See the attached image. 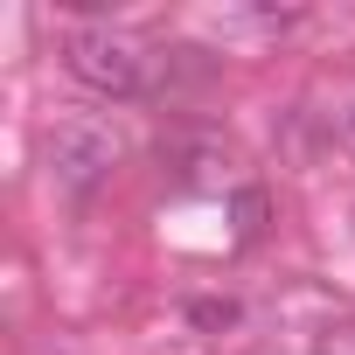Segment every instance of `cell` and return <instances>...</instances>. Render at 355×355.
Masks as SVG:
<instances>
[{"label":"cell","mask_w":355,"mask_h":355,"mask_svg":"<svg viewBox=\"0 0 355 355\" xmlns=\"http://www.w3.org/2000/svg\"><path fill=\"white\" fill-rule=\"evenodd\" d=\"M63 70L84 84V91H98V98H146V56L125 42V35H112V28H77L70 42H63Z\"/></svg>","instance_id":"6da1fadb"},{"label":"cell","mask_w":355,"mask_h":355,"mask_svg":"<svg viewBox=\"0 0 355 355\" xmlns=\"http://www.w3.org/2000/svg\"><path fill=\"white\" fill-rule=\"evenodd\" d=\"M112 160H119V139H112L105 125H91V119H63V125L49 132V174H56L70 196L98 189L105 174H112Z\"/></svg>","instance_id":"7a4b0ae2"},{"label":"cell","mask_w":355,"mask_h":355,"mask_svg":"<svg viewBox=\"0 0 355 355\" xmlns=\"http://www.w3.org/2000/svg\"><path fill=\"white\" fill-rule=\"evenodd\" d=\"M196 320H202V327H216V320H237V306H230V300H223V306H216V300H202V306H196Z\"/></svg>","instance_id":"3957f363"}]
</instances>
